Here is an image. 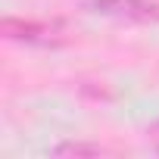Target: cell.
Here are the masks:
<instances>
[{
    "label": "cell",
    "instance_id": "1",
    "mask_svg": "<svg viewBox=\"0 0 159 159\" xmlns=\"http://www.w3.org/2000/svg\"><path fill=\"white\" fill-rule=\"evenodd\" d=\"M97 7V13L106 16H119V19H153L156 7L147 0H91Z\"/></svg>",
    "mask_w": 159,
    "mask_h": 159
},
{
    "label": "cell",
    "instance_id": "2",
    "mask_svg": "<svg viewBox=\"0 0 159 159\" xmlns=\"http://www.w3.org/2000/svg\"><path fill=\"white\" fill-rule=\"evenodd\" d=\"M56 153H69V156L91 153V156H97V153H103V147H88V143H62V147H56Z\"/></svg>",
    "mask_w": 159,
    "mask_h": 159
},
{
    "label": "cell",
    "instance_id": "3",
    "mask_svg": "<svg viewBox=\"0 0 159 159\" xmlns=\"http://www.w3.org/2000/svg\"><path fill=\"white\" fill-rule=\"evenodd\" d=\"M147 140L153 143V150H159V122H153V125L147 128Z\"/></svg>",
    "mask_w": 159,
    "mask_h": 159
}]
</instances>
